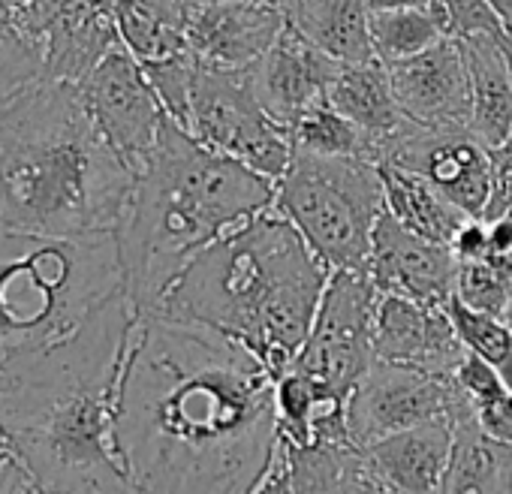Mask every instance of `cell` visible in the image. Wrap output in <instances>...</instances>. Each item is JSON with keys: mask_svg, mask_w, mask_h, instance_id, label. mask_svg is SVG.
I'll use <instances>...</instances> for the list:
<instances>
[{"mask_svg": "<svg viewBox=\"0 0 512 494\" xmlns=\"http://www.w3.org/2000/svg\"><path fill=\"white\" fill-rule=\"evenodd\" d=\"M136 320L121 293L67 341L0 368V437L46 494H142L115 440Z\"/></svg>", "mask_w": 512, "mask_h": 494, "instance_id": "cell-2", "label": "cell"}, {"mask_svg": "<svg viewBox=\"0 0 512 494\" xmlns=\"http://www.w3.org/2000/svg\"><path fill=\"white\" fill-rule=\"evenodd\" d=\"M187 133L275 184L296 154L287 127L272 121L256 100L250 70H223L199 61Z\"/></svg>", "mask_w": 512, "mask_h": 494, "instance_id": "cell-8", "label": "cell"}, {"mask_svg": "<svg viewBox=\"0 0 512 494\" xmlns=\"http://www.w3.org/2000/svg\"><path fill=\"white\" fill-rule=\"evenodd\" d=\"M434 0H368L371 13H386V10H413V7H431Z\"/></svg>", "mask_w": 512, "mask_h": 494, "instance_id": "cell-38", "label": "cell"}, {"mask_svg": "<svg viewBox=\"0 0 512 494\" xmlns=\"http://www.w3.org/2000/svg\"><path fill=\"white\" fill-rule=\"evenodd\" d=\"M287 452L293 494H341V470L347 446H302Z\"/></svg>", "mask_w": 512, "mask_h": 494, "instance_id": "cell-30", "label": "cell"}, {"mask_svg": "<svg viewBox=\"0 0 512 494\" xmlns=\"http://www.w3.org/2000/svg\"><path fill=\"white\" fill-rule=\"evenodd\" d=\"M455 299L470 311L506 320L512 302V257L488 254L476 263H458Z\"/></svg>", "mask_w": 512, "mask_h": 494, "instance_id": "cell-28", "label": "cell"}, {"mask_svg": "<svg viewBox=\"0 0 512 494\" xmlns=\"http://www.w3.org/2000/svg\"><path fill=\"white\" fill-rule=\"evenodd\" d=\"M341 67V61L287 25L278 43L250 67V85L266 115L290 127L308 109L329 103V88Z\"/></svg>", "mask_w": 512, "mask_h": 494, "instance_id": "cell-16", "label": "cell"}, {"mask_svg": "<svg viewBox=\"0 0 512 494\" xmlns=\"http://www.w3.org/2000/svg\"><path fill=\"white\" fill-rule=\"evenodd\" d=\"M449 37L443 13L431 7H413V10H386L371 13V46L374 58L386 67L410 61L440 40Z\"/></svg>", "mask_w": 512, "mask_h": 494, "instance_id": "cell-25", "label": "cell"}, {"mask_svg": "<svg viewBox=\"0 0 512 494\" xmlns=\"http://www.w3.org/2000/svg\"><path fill=\"white\" fill-rule=\"evenodd\" d=\"M148 82L154 85L166 115L187 130L190 121V97H193V82H196V70H199V58L184 49L166 61H154V64H142Z\"/></svg>", "mask_w": 512, "mask_h": 494, "instance_id": "cell-31", "label": "cell"}, {"mask_svg": "<svg viewBox=\"0 0 512 494\" xmlns=\"http://www.w3.org/2000/svg\"><path fill=\"white\" fill-rule=\"evenodd\" d=\"M76 88L103 139L139 175L169 118L142 64L121 43Z\"/></svg>", "mask_w": 512, "mask_h": 494, "instance_id": "cell-11", "label": "cell"}, {"mask_svg": "<svg viewBox=\"0 0 512 494\" xmlns=\"http://www.w3.org/2000/svg\"><path fill=\"white\" fill-rule=\"evenodd\" d=\"M395 100L425 130H470V73L455 37L389 67Z\"/></svg>", "mask_w": 512, "mask_h": 494, "instance_id": "cell-15", "label": "cell"}, {"mask_svg": "<svg viewBox=\"0 0 512 494\" xmlns=\"http://www.w3.org/2000/svg\"><path fill=\"white\" fill-rule=\"evenodd\" d=\"M326 281L329 269L272 205L208 244L154 314L214 329L281 377L311 335Z\"/></svg>", "mask_w": 512, "mask_h": 494, "instance_id": "cell-4", "label": "cell"}, {"mask_svg": "<svg viewBox=\"0 0 512 494\" xmlns=\"http://www.w3.org/2000/svg\"><path fill=\"white\" fill-rule=\"evenodd\" d=\"M458 43L470 73V130L494 151L512 136V40L473 34Z\"/></svg>", "mask_w": 512, "mask_h": 494, "instance_id": "cell-20", "label": "cell"}, {"mask_svg": "<svg viewBox=\"0 0 512 494\" xmlns=\"http://www.w3.org/2000/svg\"><path fill=\"white\" fill-rule=\"evenodd\" d=\"M434 7L443 13L449 37H473V34H494L503 37V25L488 7V0H434Z\"/></svg>", "mask_w": 512, "mask_h": 494, "instance_id": "cell-32", "label": "cell"}, {"mask_svg": "<svg viewBox=\"0 0 512 494\" xmlns=\"http://www.w3.org/2000/svg\"><path fill=\"white\" fill-rule=\"evenodd\" d=\"M383 178V199L386 211L407 226L410 232L431 238L437 244H449L467 214L452 205L431 181L416 175L413 169H404L398 163H377Z\"/></svg>", "mask_w": 512, "mask_h": 494, "instance_id": "cell-24", "label": "cell"}, {"mask_svg": "<svg viewBox=\"0 0 512 494\" xmlns=\"http://www.w3.org/2000/svg\"><path fill=\"white\" fill-rule=\"evenodd\" d=\"M449 251L455 254L458 263H476L485 260L491 254L488 244V223L482 217H467L461 223V229L455 232V238L449 241Z\"/></svg>", "mask_w": 512, "mask_h": 494, "instance_id": "cell-34", "label": "cell"}, {"mask_svg": "<svg viewBox=\"0 0 512 494\" xmlns=\"http://www.w3.org/2000/svg\"><path fill=\"white\" fill-rule=\"evenodd\" d=\"M446 314L452 317L455 332L464 341V347L470 353L482 356L500 374V380L512 389V326L500 317L470 311L455 296L449 299Z\"/></svg>", "mask_w": 512, "mask_h": 494, "instance_id": "cell-29", "label": "cell"}, {"mask_svg": "<svg viewBox=\"0 0 512 494\" xmlns=\"http://www.w3.org/2000/svg\"><path fill=\"white\" fill-rule=\"evenodd\" d=\"M0 494H46L16 461H10L0 473Z\"/></svg>", "mask_w": 512, "mask_h": 494, "instance_id": "cell-36", "label": "cell"}, {"mask_svg": "<svg viewBox=\"0 0 512 494\" xmlns=\"http://www.w3.org/2000/svg\"><path fill=\"white\" fill-rule=\"evenodd\" d=\"M136 175L70 82L34 79L0 103V223L85 238L115 232Z\"/></svg>", "mask_w": 512, "mask_h": 494, "instance_id": "cell-3", "label": "cell"}, {"mask_svg": "<svg viewBox=\"0 0 512 494\" xmlns=\"http://www.w3.org/2000/svg\"><path fill=\"white\" fill-rule=\"evenodd\" d=\"M275 208L329 272H365L374 226L386 211L380 166L365 157L296 151L275 184Z\"/></svg>", "mask_w": 512, "mask_h": 494, "instance_id": "cell-7", "label": "cell"}, {"mask_svg": "<svg viewBox=\"0 0 512 494\" xmlns=\"http://www.w3.org/2000/svg\"><path fill=\"white\" fill-rule=\"evenodd\" d=\"M488 7L494 10V16L500 19L506 37L512 40V0H488Z\"/></svg>", "mask_w": 512, "mask_h": 494, "instance_id": "cell-39", "label": "cell"}, {"mask_svg": "<svg viewBox=\"0 0 512 494\" xmlns=\"http://www.w3.org/2000/svg\"><path fill=\"white\" fill-rule=\"evenodd\" d=\"M380 290L368 272H329L311 335L296 356V368L317 380L326 392L350 398L371 368L374 320Z\"/></svg>", "mask_w": 512, "mask_h": 494, "instance_id": "cell-9", "label": "cell"}, {"mask_svg": "<svg viewBox=\"0 0 512 494\" xmlns=\"http://www.w3.org/2000/svg\"><path fill=\"white\" fill-rule=\"evenodd\" d=\"M13 25L43 76L70 85L121 46L112 0H13Z\"/></svg>", "mask_w": 512, "mask_h": 494, "instance_id": "cell-10", "label": "cell"}, {"mask_svg": "<svg viewBox=\"0 0 512 494\" xmlns=\"http://www.w3.org/2000/svg\"><path fill=\"white\" fill-rule=\"evenodd\" d=\"M287 16L256 0H196L187 19L190 52L211 67L250 70L287 31Z\"/></svg>", "mask_w": 512, "mask_h": 494, "instance_id": "cell-17", "label": "cell"}, {"mask_svg": "<svg viewBox=\"0 0 512 494\" xmlns=\"http://www.w3.org/2000/svg\"><path fill=\"white\" fill-rule=\"evenodd\" d=\"M455 404V380L410 365L374 359L347 398L350 446L362 449L389 434L449 419Z\"/></svg>", "mask_w": 512, "mask_h": 494, "instance_id": "cell-12", "label": "cell"}, {"mask_svg": "<svg viewBox=\"0 0 512 494\" xmlns=\"http://www.w3.org/2000/svg\"><path fill=\"white\" fill-rule=\"evenodd\" d=\"M13 461V455H10V446H7V440L0 437V473H4V467Z\"/></svg>", "mask_w": 512, "mask_h": 494, "instance_id": "cell-41", "label": "cell"}, {"mask_svg": "<svg viewBox=\"0 0 512 494\" xmlns=\"http://www.w3.org/2000/svg\"><path fill=\"white\" fill-rule=\"evenodd\" d=\"M398 163L431 181L467 217H482L491 199V148L473 130H425L410 121L407 133L380 163Z\"/></svg>", "mask_w": 512, "mask_h": 494, "instance_id": "cell-13", "label": "cell"}, {"mask_svg": "<svg viewBox=\"0 0 512 494\" xmlns=\"http://www.w3.org/2000/svg\"><path fill=\"white\" fill-rule=\"evenodd\" d=\"M329 106L365 133L377 163L410 127V118H404L395 100L389 67L377 58L365 64H344L329 88Z\"/></svg>", "mask_w": 512, "mask_h": 494, "instance_id": "cell-21", "label": "cell"}, {"mask_svg": "<svg viewBox=\"0 0 512 494\" xmlns=\"http://www.w3.org/2000/svg\"><path fill=\"white\" fill-rule=\"evenodd\" d=\"M455 431L449 419H434L362 446L365 461L401 494H437L449 467Z\"/></svg>", "mask_w": 512, "mask_h": 494, "instance_id": "cell-19", "label": "cell"}, {"mask_svg": "<svg viewBox=\"0 0 512 494\" xmlns=\"http://www.w3.org/2000/svg\"><path fill=\"white\" fill-rule=\"evenodd\" d=\"M341 494H401L395 485H389L356 446H347L344 470H341Z\"/></svg>", "mask_w": 512, "mask_h": 494, "instance_id": "cell-33", "label": "cell"}, {"mask_svg": "<svg viewBox=\"0 0 512 494\" xmlns=\"http://www.w3.org/2000/svg\"><path fill=\"white\" fill-rule=\"evenodd\" d=\"M452 380L467 398L482 434L512 446V389L500 380V374L482 356L467 350Z\"/></svg>", "mask_w": 512, "mask_h": 494, "instance_id": "cell-26", "label": "cell"}, {"mask_svg": "<svg viewBox=\"0 0 512 494\" xmlns=\"http://www.w3.org/2000/svg\"><path fill=\"white\" fill-rule=\"evenodd\" d=\"M365 272L383 296H404L419 305L446 308L455 296L458 260L449 244L422 238L383 211L371 235Z\"/></svg>", "mask_w": 512, "mask_h": 494, "instance_id": "cell-14", "label": "cell"}, {"mask_svg": "<svg viewBox=\"0 0 512 494\" xmlns=\"http://www.w3.org/2000/svg\"><path fill=\"white\" fill-rule=\"evenodd\" d=\"M115 440L142 494H253L284 446L275 377L214 329L142 314L121 374Z\"/></svg>", "mask_w": 512, "mask_h": 494, "instance_id": "cell-1", "label": "cell"}, {"mask_svg": "<svg viewBox=\"0 0 512 494\" xmlns=\"http://www.w3.org/2000/svg\"><path fill=\"white\" fill-rule=\"evenodd\" d=\"M256 4L272 7V10H278V13H284V16H287V10L293 7V0H256Z\"/></svg>", "mask_w": 512, "mask_h": 494, "instance_id": "cell-40", "label": "cell"}, {"mask_svg": "<svg viewBox=\"0 0 512 494\" xmlns=\"http://www.w3.org/2000/svg\"><path fill=\"white\" fill-rule=\"evenodd\" d=\"M253 494H293V485H290V467H287V452L281 446L272 470L266 473V479L253 488Z\"/></svg>", "mask_w": 512, "mask_h": 494, "instance_id": "cell-35", "label": "cell"}, {"mask_svg": "<svg viewBox=\"0 0 512 494\" xmlns=\"http://www.w3.org/2000/svg\"><path fill=\"white\" fill-rule=\"evenodd\" d=\"M121 293L115 232L55 238L0 223V368L67 341Z\"/></svg>", "mask_w": 512, "mask_h": 494, "instance_id": "cell-6", "label": "cell"}, {"mask_svg": "<svg viewBox=\"0 0 512 494\" xmlns=\"http://www.w3.org/2000/svg\"><path fill=\"white\" fill-rule=\"evenodd\" d=\"M374 356L437 377H452L467 356V347L458 338L446 308L380 293L374 320Z\"/></svg>", "mask_w": 512, "mask_h": 494, "instance_id": "cell-18", "label": "cell"}, {"mask_svg": "<svg viewBox=\"0 0 512 494\" xmlns=\"http://www.w3.org/2000/svg\"><path fill=\"white\" fill-rule=\"evenodd\" d=\"M488 223V244H491V254L500 257H512V214H500Z\"/></svg>", "mask_w": 512, "mask_h": 494, "instance_id": "cell-37", "label": "cell"}, {"mask_svg": "<svg viewBox=\"0 0 512 494\" xmlns=\"http://www.w3.org/2000/svg\"><path fill=\"white\" fill-rule=\"evenodd\" d=\"M275 205V181L196 142L166 118L115 229L124 293L154 314L208 244Z\"/></svg>", "mask_w": 512, "mask_h": 494, "instance_id": "cell-5", "label": "cell"}, {"mask_svg": "<svg viewBox=\"0 0 512 494\" xmlns=\"http://www.w3.org/2000/svg\"><path fill=\"white\" fill-rule=\"evenodd\" d=\"M506 323L512 326V302H509V311H506Z\"/></svg>", "mask_w": 512, "mask_h": 494, "instance_id": "cell-42", "label": "cell"}, {"mask_svg": "<svg viewBox=\"0 0 512 494\" xmlns=\"http://www.w3.org/2000/svg\"><path fill=\"white\" fill-rule=\"evenodd\" d=\"M449 422L455 446L437 494H512V446L482 434L458 386Z\"/></svg>", "mask_w": 512, "mask_h": 494, "instance_id": "cell-22", "label": "cell"}, {"mask_svg": "<svg viewBox=\"0 0 512 494\" xmlns=\"http://www.w3.org/2000/svg\"><path fill=\"white\" fill-rule=\"evenodd\" d=\"M287 136L293 142V151H299V154L374 160V151H371V142L365 139V133L329 103H320V106L308 109L305 115H299L287 127Z\"/></svg>", "mask_w": 512, "mask_h": 494, "instance_id": "cell-27", "label": "cell"}, {"mask_svg": "<svg viewBox=\"0 0 512 494\" xmlns=\"http://www.w3.org/2000/svg\"><path fill=\"white\" fill-rule=\"evenodd\" d=\"M287 22L341 64L374 61L368 0H293Z\"/></svg>", "mask_w": 512, "mask_h": 494, "instance_id": "cell-23", "label": "cell"}]
</instances>
